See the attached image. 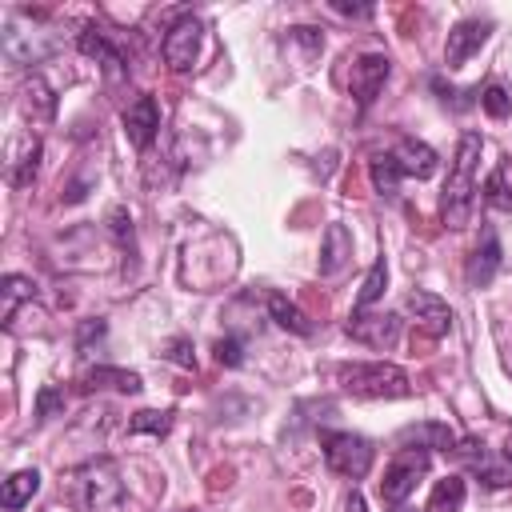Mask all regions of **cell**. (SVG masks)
<instances>
[{
  "mask_svg": "<svg viewBox=\"0 0 512 512\" xmlns=\"http://www.w3.org/2000/svg\"><path fill=\"white\" fill-rule=\"evenodd\" d=\"M456 456L472 468V476H480V484H488V488H508V484H512V464H508V460H492L480 440L464 436V440L456 444Z\"/></svg>",
  "mask_w": 512,
  "mask_h": 512,
  "instance_id": "ba28073f",
  "label": "cell"
},
{
  "mask_svg": "<svg viewBox=\"0 0 512 512\" xmlns=\"http://www.w3.org/2000/svg\"><path fill=\"white\" fill-rule=\"evenodd\" d=\"M396 444L400 448H440V452H456L460 436L448 428V424H408L396 432Z\"/></svg>",
  "mask_w": 512,
  "mask_h": 512,
  "instance_id": "9a60e30c",
  "label": "cell"
},
{
  "mask_svg": "<svg viewBox=\"0 0 512 512\" xmlns=\"http://www.w3.org/2000/svg\"><path fill=\"white\" fill-rule=\"evenodd\" d=\"M388 72H392V60H388L384 52H364V56L352 64V96H356L360 108H368V104L380 96Z\"/></svg>",
  "mask_w": 512,
  "mask_h": 512,
  "instance_id": "9c48e42d",
  "label": "cell"
},
{
  "mask_svg": "<svg viewBox=\"0 0 512 512\" xmlns=\"http://www.w3.org/2000/svg\"><path fill=\"white\" fill-rule=\"evenodd\" d=\"M480 108H484L492 120H504V116H512V92H508L504 84H488V88L480 92Z\"/></svg>",
  "mask_w": 512,
  "mask_h": 512,
  "instance_id": "83f0119b",
  "label": "cell"
},
{
  "mask_svg": "<svg viewBox=\"0 0 512 512\" xmlns=\"http://www.w3.org/2000/svg\"><path fill=\"white\" fill-rule=\"evenodd\" d=\"M320 444H324V464H328L332 472H340V476H348V480H364V476H368L372 456H376L372 440H364V436H356V432H324Z\"/></svg>",
  "mask_w": 512,
  "mask_h": 512,
  "instance_id": "277c9868",
  "label": "cell"
},
{
  "mask_svg": "<svg viewBox=\"0 0 512 512\" xmlns=\"http://www.w3.org/2000/svg\"><path fill=\"white\" fill-rule=\"evenodd\" d=\"M76 44H80V52H84V56H92V60L104 68V76H108V80H124V76H128L124 52H120V48L108 40V32H100L96 24H88V28L80 32V40H76Z\"/></svg>",
  "mask_w": 512,
  "mask_h": 512,
  "instance_id": "8fae6325",
  "label": "cell"
},
{
  "mask_svg": "<svg viewBox=\"0 0 512 512\" xmlns=\"http://www.w3.org/2000/svg\"><path fill=\"white\" fill-rule=\"evenodd\" d=\"M464 496H468V484L460 476H444L428 492V512H460L464 508Z\"/></svg>",
  "mask_w": 512,
  "mask_h": 512,
  "instance_id": "603a6c76",
  "label": "cell"
},
{
  "mask_svg": "<svg viewBox=\"0 0 512 512\" xmlns=\"http://www.w3.org/2000/svg\"><path fill=\"white\" fill-rule=\"evenodd\" d=\"M32 292H36V284L28 280V276H4V284H0V324L4 328H12V316H16V304L20 300H32Z\"/></svg>",
  "mask_w": 512,
  "mask_h": 512,
  "instance_id": "7402d4cb",
  "label": "cell"
},
{
  "mask_svg": "<svg viewBox=\"0 0 512 512\" xmlns=\"http://www.w3.org/2000/svg\"><path fill=\"white\" fill-rule=\"evenodd\" d=\"M368 176H372V188L380 196H396L400 192V180H404V172H400V164H396L392 152H376L368 160Z\"/></svg>",
  "mask_w": 512,
  "mask_h": 512,
  "instance_id": "44dd1931",
  "label": "cell"
},
{
  "mask_svg": "<svg viewBox=\"0 0 512 512\" xmlns=\"http://www.w3.org/2000/svg\"><path fill=\"white\" fill-rule=\"evenodd\" d=\"M292 36L308 48V52H320L324 48V36H320V28H292Z\"/></svg>",
  "mask_w": 512,
  "mask_h": 512,
  "instance_id": "1f68e13d",
  "label": "cell"
},
{
  "mask_svg": "<svg viewBox=\"0 0 512 512\" xmlns=\"http://www.w3.org/2000/svg\"><path fill=\"white\" fill-rule=\"evenodd\" d=\"M496 272H500V240H496L492 228H484L476 252L464 264V280H468V288H484V284H492Z\"/></svg>",
  "mask_w": 512,
  "mask_h": 512,
  "instance_id": "4fadbf2b",
  "label": "cell"
},
{
  "mask_svg": "<svg viewBox=\"0 0 512 512\" xmlns=\"http://www.w3.org/2000/svg\"><path fill=\"white\" fill-rule=\"evenodd\" d=\"M128 432H144V436H168L172 432V408H144L128 420Z\"/></svg>",
  "mask_w": 512,
  "mask_h": 512,
  "instance_id": "484cf974",
  "label": "cell"
},
{
  "mask_svg": "<svg viewBox=\"0 0 512 512\" xmlns=\"http://www.w3.org/2000/svg\"><path fill=\"white\" fill-rule=\"evenodd\" d=\"M428 468H432V456L424 448H400L392 456V464L384 468V480H380L384 504H404L416 492V484L428 476Z\"/></svg>",
  "mask_w": 512,
  "mask_h": 512,
  "instance_id": "5b68a950",
  "label": "cell"
},
{
  "mask_svg": "<svg viewBox=\"0 0 512 512\" xmlns=\"http://www.w3.org/2000/svg\"><path fill=\"white\" fill-rule=\"evenodd\" d=\"M488 204H496V208H512V196L504 192V172H492V180H488Z\"/></svg>",
  "mask_w": 512,
  "mask_h": 512,
  "instance_id": "4dcf8cb0",
  "label": "cell"
},
{
  "mask_svg": "<svg viewBox=\"0 0 512 512\" xmlns=\"http://www.w3.org/2000/svg\"><path fill=\"white\" fill-rule=\"evenodd\" d=\"M200 36H204V24H200L192 12L180 16V20L164 32V44H160L164 64H168L172 72H188V68L196 64V56H200Z\"/></svg>",
  "mask_w": 512,
  "mask_h": 512,
  "instance_id": "8992f818",
  "label": "cell"
},
{
  "mask_svg": "<svg viewBox=\"0 0 512 512\" xmlns=\"http://www.w3.org/2000/svg\"><path fill=\"white\" fill-rule=\"evenodd\" d=\"M156 132H160V104L152 96H136L124 108V136H128V144L144 152L156 140Z\"/></svg>",
  "mask_w": 512,
  "mask_h": 512,
  "instance_id": "30bf717a",
  "label": "cell"
},
{
  "mask_svg": "<svg viewBox=\"0 0 512 512\" xmlns=\"http://www.w3.org/2000/svg\"><path fill=\"white\" fill-rule=\"evenodd\" d=\"M68 500L76 512H120L124 480L112 460H88L68 476Z\"/></svg>",
  "mask_w": 512,
  "mask_h": 512,
  "instance_id": "7a4b0ae2",
  "label": "cell"
},
{
  "mask_svg": "<svg viewBox=\"0 0 512 512\" xmlns=\"http://www.w3.org/2000/svg\"><path fill=\"white\" fill-rule=\"evenodd\" d=\"M484 40H488V20H460V24L448 32V44H444L448 68H460L472 52H480Z\"/></svg>",
  "mask_w": 512,
  "mask_h": 512,
  "instance_id": "5bb4252c",
  "label": "cell"
},
{
  "mask_svg": "<svg viewBox=\"0 0 512 512\" xmlns=\"http://www.w3.org/2000/svg\"><path fill=\"white\" fill-rule=\"evenodd\" d=\"M56 412H64V392L52 388V384H44L40 396H36V416L48 420V416H56Z\"/></svg>",
  "mask_w": 512,
  "mask_h": 512,
  "instance_id": "f1b7e54d",
  "label": "cell"
},
{
  "mask_svg": "<svg viewBox=\"0 0 512 512\" xmlns=\"http://www.w3.org/2000/svg\"><path fill=\"white\" fill-rule=\"evenodd\" d=\"M36 488H40V472H36V468H20V472H12V476L4 480L0 504H4L8 512H16V508H24V504L36 496Z\"/></svg>",
  "mask_w": 512,
  "mask_h": 512,
  "instance_id": "ffe728a7",
  "label": "cell"
},
{
  "mask_svg": "<svg viewBox=\"0 0 512 512\" xmlns=\"http://www.w3.org/2000/svg\"><path fill=\"white\" fill-rule=\"evenodd\" d=\"M404 308L416 316V324H420L428 336H444V332L452 328V308H448L440 296L424 292V288L408 292V296H404Z\"/></svg>",
  "mask_w": 512,
  "mask_h": 512,
  "instance_id": "7c38bea8",
  "label": "cell"
},
{
  "mask_svg": "<svg viewBox=\"0 0 512 512\" xmlns=\"http://www.w3.org/2000/svg\"><path fill=\"white\" fill-rule=\"evenodd\" d=\"M168 356H172L180 368H196V356L188 352V340H172V344H168Z\"/></svg>",
  "mask_w": 512,
  "mask_h": 512,
  "instance_id": "836d02e7",
  "label": "cell"
},
{
  "mask_svg": "<svg viewBox=\"0 0 512 512\" xmlns=\"http://www.w3.org/2000/svg\"><path fill=\"white\" fill-rule=\"evenodd\" d=\"M392 156H396V164H400V172L404 176H416V180H428L432 172H436V152L424 144V140H416V136H404L396 148H392Z\"/></svg>",
  "mask_w": 512,
  "mask_h": 512,
  "instance_id": "e0dca14e",
  "label": "cell"
},
{
  "mask_svg": "<svg viewBox=\"0 0 512 512\" xmlns=\"http://www.w3.org/2000/svg\"><path fill=\"white\" fill-rule=\"evenodd\" d=\"M216 360H220V364H228V368L244 364V344H240L236 336H224V340H216Z\"/></svg>",
  "mask_w": 512,
  "mask_h": 512,
  "instance_id": "f546056e",
  "label": "cell"
},
{
  "mask_svg": "<svg viewBox=\"0 0 512 512\" xmlns=\"http://www.w3.org/2000/svg\"><path fill=\"white\" fill-rule=\"evenodd\" d=\"M504 460L512 464V436H508V444H504Z\"/></svg>",
  "mask_w": 512,
  "mask_h": 512,
  "instance_id": "74e56055",
  "label": "cell"
},
{
  "mask_svg": "<svg viewBox=\"0 0 512 512\" xmlns=\"http://www.w3.org/2000/svg\"><path fill=\"white\" fill-rule=\"evenodd\" d=\"M100 336H104V320H84L80 324V352H88V344Z\"/></svg>",
  "mask_w": 512,
  "mask_h": 512,
  "instance_id": "d6a6232c",
  "label": "cell"
},
{
  "mask_svg": "<svg viewBox=\"0 0 512 512\" xmlns=\"http://www.w3.org/2000/svg\"><path fill=\"white\" fill-rule=\"evenodd\" d=\"M108 220H112V232H116L120 240H132V220H128V212H124V208H112V216H108Z\"/></svg>",
  "mask_w": 512,
  "mask_h": 512,
  "instance_id": "e575fe53",
  "label": "cell"
},
{
  "mask_svg": "<svg viewBox=\"0 0 512 512\" xmlns=\"http://www.w3.org/2000/svg\"><path fill=\"white\" fill-rule=\"evenodd\" d=\"M344 512H368L364 496H360V492H352V496H348V504H344Z\"/></svg>",
  "mask_w": 512,
  "mask_h": 512,
  "instance_id": "d590c367",
  "label": "cell"
},
{
  "mask_svg": "<svg viewBox=\"0 0 512 512\" xmlns=\"http://www.w3.org/2000/svg\"><path fill=\"white\" fill-rule=\"evenodd\" d=\"M336 384L352 396H364V400H400V396H412V380L404 368L388 364V360H352V364H340L336 368Z\"/></svg>",
  "mask_w": 512,
  "mask_h": 512,
  "instance_id": "3957f363",
  "label": "cell"
},
{
  "mask_svg": "<svg viewBox=\"0 0 512 512\" xmlns=\"http://www.w3.org/2000/svg\"><path fill=\"white\" fill-rule=\"evenodd\" d=\"M476 168H480V136L476 132H464L460 136V148H456V160L448 168L444 196H440V216H444L448 228H464L468 216H472V204H476Z\"/></svg>",
  "mask_w": 512,
  "mask_h": 512,
  "instance_id": "6da1fadb",
  "label": "cell"
},
{
  "mask_svg": "<svg viewBox=\"0 0 512 512\" xmlns=\"http://www.w3.org/2000/svg\"><path fill=\"white\" fill-rule=\"evenodd\" d=\"M268 312H272V320H276L280 328H288V332H296V336H308V332H312L308 316H304L288 296H280V292L268 296Z\"/></svg>",
  "mask_w": 512,
  "mask_h": 512,
  "instance_id": "cb8c5ba5",
  "label": "cell"
},
{
  "mask_svg": "<svg viewBox=\"0 0 512 512\" xmlns=\"http://www.w3.org/2000/svg\"><path fill=\"white\" fill-rule=\"evenodd\" d=\"M352 260V232L344 224H328L320 244V276H336Z\"/></svg>",
  "mask_w": 512,
  "mask_h": 512,
  "instance_id": "ac0fdd59",
  "label": "cell"
},
{
  "mask_svg": "<svg viewBox=\"0 0 512 512\" xmlns=\"http://www.w3.org/2000/svg\"><path fill=\"white\" fill-rule=\"evenodd\" d=\"M80 388L84 392H92V388H116V392H140L144 384H140V376L136 372H128V368H92V372H84V380H80Z\"/></svg>",
  "mask_w": 512,
  "mask_h": 512,
  "instance_id": "d6986e66",
  "label": "cell"
},
{
  "mask_svg": "<svg viewBox=\"0 0 512 512\" xmlns=\"http://www.w3.org/2000/svg\"><path fill=\"white\" fill-rule=\"evenodd\" d=\"M36 164H40V136L28 132V136L12 140V148H8V184H16V188L32 184Z\"/></svg>",
  "mask_w": 512,
  "mask_h": 512,
  "instance_id": "2e32d148",
  "label": "cell"
},
{
  "mask_svg": "<svg viewBox=\"0 0 512 512\" xmlns=\"http://www.w3.org/2000/svg\"><path fill=\"white\" fill-rule=\"evenodd\" d=\"M384 284H388V260L380 256V260L368 268V276H364V284H360V292H356V308H372V304L384 296Z\"/></svg>",
  "mask_w": 512,
  "mask_h": 512,
  "instance_id": "4316f807",
  "label": "cell"
},
{
  "mask_svg": "<svg viewBox=\"0 0 512 512\" xmlns=\"http://www.w3.org/2000/svg\"><path fill=\"white\" fill-rule=\"evenodd\" d=\"M396 512H408V508H396Z\"/></svg>",
  "mask_w": 512,
  "mask_h": 512,
  "instance_id": "f35d334b",
  "label": "cell"
},
{
  "mask_svg": "<svg viewBox=\"0 0 512 512\" xmlns=\"http://www.w3.org/2000/svg\"><path fill=\"white\" fill-rule=\"evenodd\" d=\"M24 108L36 116V120H52L56 116V96L52 88L44 84V76H32L28 88H24Z\"/></svg>",
  "mask_w": 512,
  "mask_h": 512,
  "instance_id": "d4e9b609",
  "label": "cell"
},
{
  "mask_svg": "<svg viewBox=\"0 0 512 512\" xmlns=\"http://www.w3.org/2000/svg\"><path fill=\"white\" fill-rule=\"evenodd\" d=\"M348 336L368 344V348H392L400 340V316L396 312H372V308H356L348 316Z\"/></svg>",
  "mask_w": 512,
  "mask_h": 512,
  "instance_id": "52a82bcc",
  "label": "cell"
},
{
  "mask_svg": "<svg viewBox=\"0 0 512 512\" xmlns=\"http://www.w3.org/2000/svg\"><path fill=\"white\" fill-rule=\"evenodd\" d=\"M336 12H344V16H368L372 8H356V4H332Z\"/></svg>",
  "mask_w": 512,
  "mask_h": 512,
  "instance_id": "8d00e7d4",
  "label": "cell"
}]
</instances>
